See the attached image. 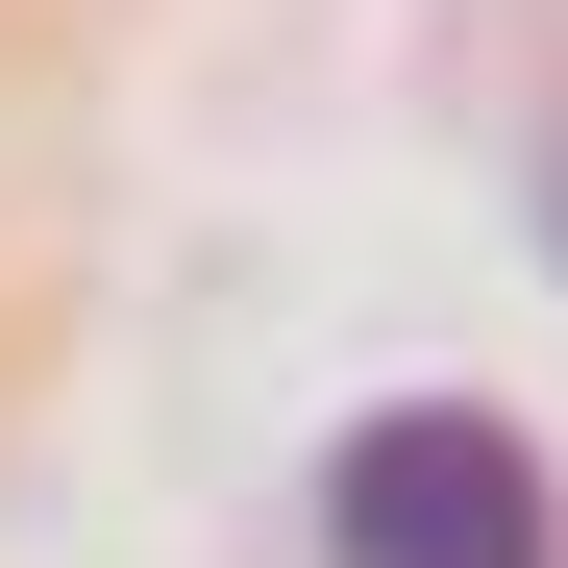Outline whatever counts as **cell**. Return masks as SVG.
I'll list each match as a JSON object with an SVG mask.
<instances>
[{
  "instance_id": "obj_2",
  "label": "cell",
  "mask_w": 568,
  "mask_h": 568,
  "mask_svg": "<svg viewBox=\"0 0 568 568\" xmlns=\"http://www.w3.org/2000/svg\"><path fill=\"white\" fill-rule=\"evenodd\" d=\"M544 247H568V149H544Z\"/></svg>"
},
{
  "instance_id": "obj_1",
  "label": "cell",
  "mask_w": 568,
  "mask_h": 568,
  "mask_svg": "<svg viewBox=\"0 0 568 568\" xmlns=\"http://www.w3.org/2000/svg\"><path fill=\"white\" fill-rule=\"evenodd\" d=\"M322 544L346 568H544V445L469 420V396H396L322 445Z\"/></svg>"
}]
</instances>
